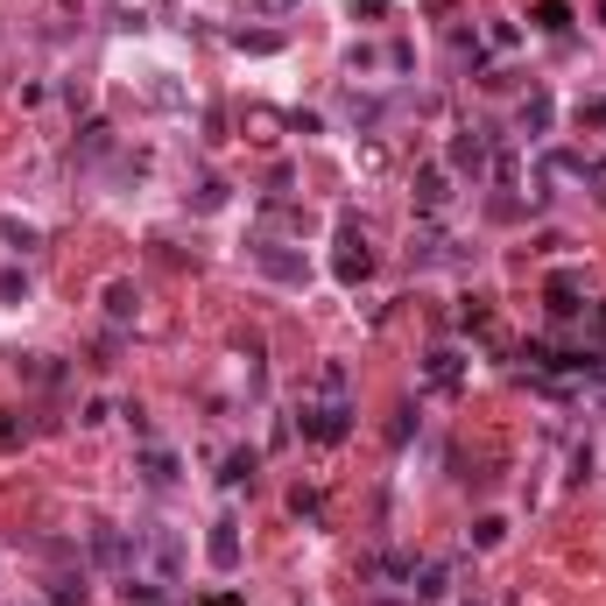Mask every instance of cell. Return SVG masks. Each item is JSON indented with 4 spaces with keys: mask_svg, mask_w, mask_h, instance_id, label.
<instances>
[{
    "mask_svg": "<svg viewBox=\"0 0 606 606\" xmlns=\"http://www.w3.org/2000/svg\"><path fill=\"white\" fill-rule=\"evenodd\" d=\"M304 437L310 445H346L353 437V395H346V367H324L318 395H304Z\"/></svg>",
    "mask_w": 606,
    "mask_h": 606,
    "instance_id": "obj_1",
    "label": "cell"
},
{
    "mask_svg": "<svg viewBox=\"0 0 606 606\" xmlns=\"http://www.w3.org/2000/svg\"><path fill=\"white\" fill-rule=\"evenodd\" d=\"M445 162H452L458 176H472V184H480V176H486V135H480V127H466V135H452Z\"/></svg>",
    "mask_w": 606,
    "mask_h": 606,
    "instance_id": "obj_2",
    "label": "cell"
},
{
    "mask_svg": "<svg viewBox=\"0 0 606 606\" xmlns=\"http://www.w3.org/2000/svg\"><path fill=\"white\" fill-rule=\"evenodd\" d=\"M367 269H374V255H367V240L346 226V233H338V255H332V275H338V283H360Z\"/></svg>",
    "mask_w": 606,
    "mask_h": 606,
    "instance_id": "obj_3",
    "label": "cell"
},
{
    "mask_svg": "<svg viewBox=\"0 0 606 606\" xmlns=\"http://www.w3.org/2000/svg\"><path fill=\"white\" fill-rule=\"evenodd\" d=\"M543 297H551V318H579V310H585V304H579V297H585V275H579V269H557Z\"/></svg>",
    "mask_w": 606,
    "mask_h": 606,
    "instance_id": "obj_4",
    "label": "cell"
},
{
    "mask_svg": "<svg viewBox=\"0 0 606 606\" xmlns=\"http://www.w3.org/2000/svg\"><path fill=\"white\" fill-rule=\"evenodd\" d=\"M233 515H219L212 522V543H205V557H212V571H240V536H233Z\"/></svg>",
    "mask_w": 606,
    "mask_h": 606,
    "instance_id": "obj_5",
    "label": "cell"
},
{
    "mask_svg": "<svg viewBox=\"0 0 606 606\" xmlns=\"http://www.w3.org/2000/svg\"><path fill=\"white\" fill-rule=\"evenodd\" d=\"M255 269H261V275H275V283H304V261H297V255H283L275 240H261V247H255Z\"/></svg>",
    "mask_w": 606,
    "mask_h": 606,
    "instance_id": "obj_6",
    "label": "cell"
},
{
    "mask_svg": "<svg viewBox=\"0 0 606 606\" xmlns=\"http://www.w3.org/2000/svg\"><path fill=\"white\" fill-rule=\"evenodd\" d=\"M458 374H466V360H458V353H431V367H423V381H431V388H458Z\"/></svg>",
    "mask_w": 606,
    "mask_h": 606,
    "instance_id": "obj_7",
    "label": "cell"
},
{
    "mask_svg": "<svg viewBox=\"0 0 606 606\" xmlns=\"http://www.w3.org/2000/svg\"><path fill=\"white\" fill-rule=\"evenodd\" d=\"M445 198H452V190H445V170H423V176H417V205H423V212H437Z\"/></svg>",
    "mask_w": 606,
    "mask_h": 606,
    "instance_id": "obj_8",
    "label": "cell"
},
{
    "mask_svg": "<svg viewBox=\"0 0 606 606\" xmlns=\"http://www.w3.org/2000/svg\"><path fill=\"white\" fill-rule=\"evenodd\" d=\"M135 304H141V297H135V283H113V289H107V318H113V324L135 318Z\"/></svg>",
    "mask_w": 606,
    "mask_h": 606,
    "instance_id": "obj_9",
    "label": "cell"
},
{
    "mask_svg": "<svg viewBox=\"0 0 606 606\" xmlns=\"http://www.w3.org/2000/svg\"><path fill=\"white\" fill-rule=\"evenodd\" d=\"M452 593V565H423V579H417V599H445Z\"/></svg>",
    "mask_w": 606,
    "mask_h": 606,
    "instance_id": "obj_10",
    "label": "cell"
},
{
    "mask_svg": "<svg viewBox=\"0 0 606 606\" xmlns=\"http://www.w3.org/2000/svg\"><path fill=\"white\" fill-rule=\"evenodd\" d=\"M255 466H261L255 452H233V458H226V472H219V486H247V480H255Z\"/></svg>",
    "mask_w": 606,
    "mask_h": 606,
    "instance_id": "obj_11",
    "label": "cell"
},
{
    "mask_svg": "<svg viewBox=\"0 0 606 606\" xmlns=\"http://www.w3.org/2000/svg\"><path fill=\"white\" fill-rule=\"evenodd\" d=\"M536 28H551V36H557V28H571V8H565V0H543V8H536Z\"/></svg>",
    "mask_w": 606,
    "mask_h": 606,
    "instance_id": "obj_12",
    "label": "cell"
},
{
    "mask_svg": "<svg viewBox=\"0 0 606 606\" xmlns=\"http://www.w3.org/2000/svg\"><path fill=\"white\" fill-rule=\"evenodd\" d=\"M522 121H529V127H536V135H543V127H551V92H529Z\"/></svg>",
    "mask_w": 606,
    "mask_h": 606,
    "instance_id": "obj_13",
    "label": "cell"
},
{
    "mask_svg": "<svg viewBox=\"0 0 606 606\" xmlns=\"http://www.w3.org/2000/svg\"><path fill=\"white\" fill-rule=\"evenodd\" d=\"M149 480H156V486H170V480H176V466H170V452H149Z\"/></svg>",
    "mask_w": 606,
    "mask_h": 606,
    "instance_id": "obj_14",
    "label": "cell"
},
{
    "mask_svg": "<svg viewBox=\"0 0 606 606\" xmlns=\"http://www.w3.org/2000/svg\"><path fill=\"white\" fill-rule=\"evenodd\" d=\"M289 508H297V515H310V522H318V515H324V494H304V486H297V500H289Z\"/></svg>",
    "mask_w": 606,
    "mask_h": 606,
    "instance_id": "obj_15",
    "label": "cell"
},
{
    "mask_svg": "<svg viewBox=\"0 0 606 606\" xmlns=\"http://www.w3.org/2000/svg\"><path fill=\"white\" fill-rule=\"evenodd\" d=\"M50 606H85V585L78 579H64V585H57V599Z\"/></svg>",
    "mask_w": 606,
    "mask_h": 606,
    "instance_id": "obj_16",
    "label": "cell"
},
{
    "mask_svg": "<svg viewBox=\"0 0 606 606\" xmlns=\"http://www.w3.org/2000/svg\"><path fill=\"white\" fill-rule=\"evenodd\" d=\"M8 445H22V423H14L8 409H0V452H8Z\"/></svg>",
    "mask_w": 606,
    "mask_h": 606,
    "instance_id": "obj_17",
    "label": "cell"
},
{
    "mask_svg": "<svg viewBox=\"0 0 606 606\" xmlns=\"http://www.w3.org/2000/svg\"><path fill=\"white\" fill-rule=\"evenodd\" d=\"M353 14H388V0H353Z\"/></svg>",
    "mask_w": 606,
    "mask_h": 606,
    "instance_id": "obj_18",
    "label": "cell"
},
{
    "mask_svg": "<svg viewBox=\"0 0 606 606\" xmlns=\"http://www.w3.org/2000/svg\"><path fill=\"white\" fill-rule=\"evenodd\" d=\"M593 338L606 346V304H593Z\"/></svg>",
    "mask_w": 606,
    "mask_h": 606,
    "instance_id": "obj_19",
    "label": "cell"
},
{
    "mask_svg": "<svg viewBox=\"0 0 606 606\" xmlns=\"http://www.w3.org/2000/svg\"><path fill=\"white\" fill-rule=\"evenodd\" d=\"M585 121H599V127H606V99H593V107H585Z\"/></svg>",
    "mask_w": 606,
    "mask_h": 606,
    "instance_id": "obj_20",
    "label": "cell"
},
{
    "mask_svg": "<svg viewBox=\"0 0 606 606\" xmlns=\"http://www.w3.org/2000/svg\"><path fill=\"white\" fill-rule=\"evenodd\" d=\"M269 8H289V0H269Z\"/></svg>",
    "mask_w": 606,
    "mask_h": 606,
    "instance_id": "obj_21",
    "label": "cell"
}]
</instances>
